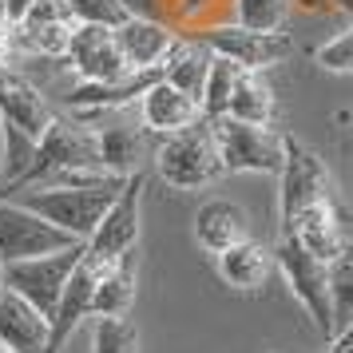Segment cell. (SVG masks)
Returning <instances> with one entry per match:
<instances>
[{
  "label": "cell",
  "instance_id": "4316f807",
  "mask_svg": "<svg viewBox=\"0 0 353 353\" xmlns=\"http://www.w3.org/2000/svg\"><path fill=\"white\" fill-rule=\"evenodd\" d=\"M230 8H234V24H242V28L282 32L294 12V0H230Z\"/></svg>",
  "mask_w": 353,
  "mask_h": 353
},
{
  "label": "cell",
  "instance_id": "7a4b0ae2",
  "mask_svg": "<svg viewBox=\"0 0 353 353\" xmlns=\"http://www.w3.org/2000/svg\"><path fill=\"white\" fill-rule=\"evenodd\" d=\"M64 171H99V143H96V131H88L83 123H68V119L56 115L48 131L40 135V143H36L28 171L12 187H4L0 199H8L12 191H24V187H36V183H48V179L64 175Z\"/></svg>",
  "mask_w": 353,
  "mask_h": 353
},
{
  "label": "cell",
  "instance_id": "cb8c5ba5",
  "mask_svg": "<svg viewBox=\"0 0 353 353\" xmlns=\"http://www.w3.org/2000/svg\"><path fill=\"white\" fill-rule=\"evenodd\" d=\"M325 286H330V337L341 334L353 321V242H345L330 262H325Z\"/></svg>",
  "mask_w": 353,
  "mask_h": 353
},
{
  "label": "cell",
  "instance_id": "8992f818",
  "mask_svg": "<svg viewBox=\"0 0 353 353\" xmlns=\"http://www.w3.org/2000/svg\"><path fill=\"white\" fill-rule=\"evenodd\" d=\"M214 131V147H219V159L223 171H262V175H278L282 167V135L270 128H254V123H242L230 115L207 119Z\"/></svg>",
  "mask_w": 353,
  "mask_h": 353
},
{
  "label": "cell",
  "instance_id": "30bf717a",
  "mask_svg": "<svg viewBox=\"0 0 353 353\" xmlns=\"http://www.w3.org/2000/svg\"><path fill=\"white\" fill-rule=\"evenodd\" d=\"M72 242H76L72 234L52 226L48 219H40L36 210L20 207L17 199H0V262L52 254V250H64Z\"/></svg>",
  "mask_w": 353,
  "mask_h": 353
},
{
  "label": "cell",
  "instance_id": "f1b7e54d",
  "mask_svg": "<svg viewBox=\"0 0 353 353\" xmlns=\"http://www.w3.org/2000/svg\"><path fill=\"white\" fill-rule=\"evenodd\" d=\"M64 4L76 24H96V28H119L131 17L123 0H64Z\"/></svg>",
  "mask_w": 353,
  "mask_h": 353
},
{
  "label": "cell",
  "instance_id": "277c9868",
  "mask_svg": "<svg viewBox=\"0 0 353 353\" xmlns=\"http://www.w3.org/2000/svg\"><path fill=\"white\" fill-rule=\"evenodd\" d=\"M321 199H334L325 163H321L305 143L282 139V167H278V230L286 234L290 223H294L310 203H321Z\"/></svg>",
  "mask_w": 353,
  "mask_h": 353
},
{
  "label": "cell",
  "instance_id": "2e32d148",
  "mask_svg": "<svg viewBox=\"0 0 353 353\" xmlns=\"http://www.w3.org/2000/svg\"><path fill=\"white\" fill-rule=\"evenodd\" d=\"M115 32V44L123 52V60H128L131 72H147V68H159L163 56L171 52L175 44V28H167L159 20H143V17H128Z\"/></svg>",
  "mask_w": 353,
  "mask_h": 353
},
{
  "label": "cell",
  "instance_id": "52a82bcc",
  "mask_svg": "<svg viewBox=\"0 0 353 353\" xmlns=\"http://www.w3.org/2000/svg\"><path fill=\"white\" fill-rule=\"evenodd\" d=\"M143 183H147L143 171L123 175L115 199L108 203V210L99 214L92 239L83 242V246H88V254L115 262V258H123V254L135 250V242H139V203H143Z\"/></svg>",
  "mask_w": 353,
  "mask_h": 353
},
{
  "label": "cell",
  "instance_id": "7402d4cb",
  "mask_svg": "<svg viewBox=\"0 0 353 353\" xmlns=\"http://www.w3.org/2000/svg\"><path fill=\"white\" fill-rule=\"evenodd\" d=\"M131 305H135V266L131 254H123L99 274L92 294V318H128Z\"/></svg>",
  "mask_w": 353,
  "mask_h": 353
},
{
  "label": "cell",
  "instance_id": "5b68a950",
  "mask_svg": "<svg viewBox=\"0 0 353 353\" xmlns=\"http://www.w3.org/2000/svg\"><path fill=\"white\" fill-rule=\"evenodd\" d=\"M80 258H83V242H72V246L52 250V254L20 258V262H0V282L48 318L56 298H60V290H64V282H68V274L76 270Z\"/></svg>",
  "mask_w": 353,
  "mask_h": 353
},
{
  "label": "cell",
  "instance_id": "7c38bea8",
  "mask_svg": "<svg viewBox=\"0 0 353 353\" xmlns=\"http://www.w3.org/2000/svg\"><path fill=\"white\" fill-rule=\"evenodd\" d=\"M64 60H72L76 76L83 83H103V80H119L128 76L131 68L123 60V52L115 44L112 28H96V24H76L72 40H68Z\"/></svg>",
  "mask_w": 353,
  "mask_h": 353
},
{
  "label": "cell",
  "instance_id": "4fadbf2b",
  "mask_svg": "<svg viewBox=\"0 0 353 353\" xmlns=\"http://www.w3.org/2000/svg\"><path fill=\"white\" fill-rule=\"evenodd\" d=\"M56 119L52 103L40 96V88L28 83L17 72H4V83H0V123L4 128L24 131L28 139L40 143V135L48 131V123Z\"/></svg>",
  "mask_w": 353,
  "mask_h": 353
},
{
  "label": "cell",
  "instance_id": "9a60e30c",
  "mask_svg": "<svg viewBox=\"0 0 353 353\" xmlns=\"http://www.w3.org/2000/svg\"><path fill=\"white\" fill-rule=\"evenodd\" d=\"M139 112H143L147 131H155V135H175V131L191 128V123L203 119L199 99L187 96V92H179L175 83H167L163 76L139 96Z\"/></svg>",
  "mask_w": 353,
  "mask_h": 353
},
{
  "label": "cell",
  "instance_id": "9c48e42d",
  "mask_svg": "<svg viewBox=\"0 0 353 353\" xmlns=\"http://www.w3.org/2000/svg\"><path fill=\"white\" fill-rule=\"evenodd\" d=\"M199 40L214 56H226V60H234L246 72H266V68L282 64L290 52H294V40L286 32H254V28H242L234 20L199 32Z\"/></svg>",
  "mask_w": 353,
  "mask_h": 353
},
{
  "label": "cell",
  "instance_id": "3957f363",
  "mask_svg": "<svg viewBox=\"0 0 353 353\" xmlns=\"http://www.w3.org/2000/svg\"><path fill=\"white\" fill-rule=\"evenodd\" d=\"M155 171L175 191H199V187H210L214 179H223L226 171L207 119H199L175 135H163L159 151H155Z\"/></svg>",
  "mask_w": 353,
  "mask_h": 353
},
{
  "label": "cell",
  "instance_id": "8fae6325",
  "mask_svg": "<svg viewBox=\"0 0 353 353\" xmlns=\"http://www.w3.org/2000/svg\"><path fill=\"white\" fill-rule=\"evenodd\" d=\"M108 266H112L108 258L88 254V246H83V258L76 262V270L68 274L64 290H60V298H56V305H52V314H48V353H60L64 341L72 337V330L83 318H92V294H96L99 274L108 270Z\"/></svg>",
  "mask_w": 353,
  "mask_h": 353
},
{
  "label": "cell",
  "instance_id": "d4e9b609",
  "mask_svg": "<svg viewBox=\"0 0 353 353\" xmlns=\"http://www.w3.org/2000/svg\"><path fill=\"white\" fill-rule=\"evenodd\" d=\"M96 143H99V171H108L115 179L139 171L143 135L135 128H103V131H96Z\"/></svg>",
  "mask_w": 353,
  "mask_h": 353
},
{
  "label": "cell",
  "instance_id": "f546056e",
  "mask_svg": "<svg viewBox=\"0 0 353 353\" xmlns=\"http://www.w3.org/2000/svg\"><path fill=\"white\" fill-rule=\"evenodd\" d=\"M321 72H337V76H353V28L337 32L334 40H325L318 52H314Z\"/></svg>",
  "mask_w": 353,
  "mask_h": 353
},
{
  "label": "cell",
  "instance_id": "d6a6232c",
  "mask_svg": "<svg viewBox=\"0 0 353 353\" xmlns=\"http://www.w3.org/2000/svg\"><path fill=\"white\" fill-rule=\"evenodd\" d=\"M330 341H337V345H353V321L345 325V330H341V334H334V337H330Z\"/></svg>",
  "mask_w": 353,
  "mask_h": 353
},
{
  "label": "cell",
  "instance_id": "6da1fadb",
  "mask_svg": "<svg viewBox=\"0 0 353 353\" xmlns=\"http://www.w3.org/2000/svg\"><path fill=\"white\" fill-rule=\"evenodd\" d=\"M123 179H103V183H60V187H24L12 191L8 199H17L20 207L36 210L40 219H48L52 226H60L64 234L76 242H88L96 230L99 214L108 210Z\"/></svg>",
  "mask_w": 353,
  "mask_h": 353
},
{
  "label": "cell",
  "instance_id": "ac0fdd59",
  "mask_svg": "<svg viewBox=\"0 0 353 353\" xmlns=\"http://www.w3.org/2000/svg\"><path fill=\"white\" fill-rule=\"evenodd\" d=\"M286 234H294V239L302 242L305 250L314 258H321V262H330V258L345 246V226H341V214H337V203L334 199H321V203H310V207L290 223Z\"/></svg>",
  "mask_w": 353,
  "mask_h": 353
},
{
  "label": "cell",
  "instance_id": "e0dca14e",
  "mask_svg": "<svg viewBox=\"0 0 353 353\" xmlns=\"http://www.w3.org/2000/svg\"><path fill=\"white\" fill-rule=\"evenodd\" d=\"M194 239L203 250L219 254L226 246L250 239V214L234 199H207L194 214Z\"/></svg>",
  "mask_w": 353,
  "mask_h": 353
},
{
  "label": "cell",
  "instance_id": "d590c367",
  "mask_svg": "<svg viewBox=\"0 0 353 353\" xmlns=\"http://www.w3.org/2000/svg\"><path fill=\"white\" fill-rule=\"evenodd\" d=\"M330 353H353V345H337V341H334V345H330Z\"/></svg>",
  "mask_w": 353,
  "mask_h": 353
},
{
  "label": "cell",
  "instance_id": "44dd1931",
  "mask_svg": "<svg viewBox=\"0 0 353 353\" xmlns=\"http://www.w3.org/2000/svg\"><path fill=\"white\" fill-rule=\"evenodd\" d=\"M210 60H214V52L199 36H175L171 52L163 56V64H159V76L167 83H175L179 92H187V96L199 99L203 96V83H207Z\"/></svg>",
  "mask_w": 353,
  "mask_h": 353
},
{
  "label": "cell",
  "instance_id": "1f68e13d",
  "mask_svg": "<svg viewBox=\"0 0 353 353\" xmlns=\"http://www.w3.org/2000/svg\"><path fill=\"white\" fill-rule=\"evenodd\" d=\"M294 8L305 17H321V12H334V0H294Z\"/></svg>",
  "mask_w": 353,
  "mask_h": 353
},
{
  "label": "cell",
  "instance_id": "4dcf8cb0",
  "mask_svg": "<svg viewBox=\"0 0 353 353\" xmlns=\"http://www.w3.org/2000/svg\"><path fill=\"white\" fill-rule=\"evenodd\" d=\"M28 8H32V0H0V12H4L8 28H17L20 20L28 17Z\"/></svg>",
  "mask_w": 353,
  "mask_h": 353
},
{
  "label": "cell",
  "instance_id": "74e56055",
  "mask_svg": "<svg viewBox=\"0 0 353 353\" xmlns=\"http://www.w3.org/2000/svg\"><path fill=\"white\" fill-rule=\"evenodd\" d=\"M0 353H12V350H4V345H0Z\"/></svg>",
  "mask_w": 353,
  "mask_h": 353
},
{
  "label": "cell",
  "instance_id": "e575fe53",
  "mask_svg": "<svg viewBox=\"0 0 353 353\" xmlns=\"http://www.w3.org/2000/svg\"><path fill=\"white\" fill-rule=\"evenodd\" d=\"M0 179H4V128H0Z\"/></svg>",
  "mask_w": 353,
  "mask_h": 353
},
{
  "label": "cell",
  "instance_id": "836d02e7",
  "mask_svg": "<svg viewBox=\"0 0 353 353\" xmlns=\"http://www.w3.org/2000/svg\"><path fill=\"white\" fill-rule=\"evenodd\" d=\"M337 12H345V17H353V0H334Z\"/></svg>",
  "mask_w": 353,
  "mask_h": 353
},
{
  "label": "cell",
  "instance_id": "ffe728a7",
  "mask_svg": "<svg viewBox=\"0 0 353 353\" xmlns=\"http://www.w3.org/2000/svg\"><path fill=\"white\" fill-rule=\"evenodd\" d=\"M159 80V68H147V72H128L119 80H103V83H76L68 92V108L72 112H103V108H123L135 96H143L151 83Z\"/></svg>",
  "mask_w": 353,
  "mask_h": 353
},
{
  "label": "cell",
  "instance_id": "603a6c76",
  "mask_svg": "<svg viewBox=\"0 0 353 353\" xmlns=\"http://www.w3.org/2000/svg\"><path fill=\"white\" fill-rule=\"evenodd\" d=\"M274 112H278V99H274V88L262 80V72H242L234 83V96L226 103V115L254 123V128H270Z\"/></svg>",
  "mask_w": 353,
  "mask_h": 353
},
{
  "label": "cell",
  "instance_id": "ba28073f",
  "mask_svg": "<svg viewBox=\"0 0 353 353\" xmlns=\"http://www.w3.org/2000/svg\"><path fill=\"white\" fill-rule=\"evenodd\" d=\"M274 266L282 270L290 294H294V298L305 305V314L314 318V325H318L321 334L330 337V325H334V318H330L325 262L310 254V250H305V246L294 239V234H282V239H278V246H274Z\"/></svg>",
  "mask_w": 353,
  "mask_h": 353
},
{
  "label": "cell",
  "instance_id": "d6986e66",
  "mask_svg": "<svg viewBox=\"0 0 353 353\" xmlns=\"http://www.w3.org/2000/svg\"><path fill=\"white\" fill-rule=\"evenodd\" d=\"M214 270L230 290H242V294H254V290L266 286V278L274 270V250H266L262 242L246 239V242H234L214 254Z\"/></svg>",
  "mask_w": 353,
  "mask_h": 353
},
{
  "label": "cell",
  "instance_id": "8d00e7d4",
  "mask_svg": "<svg viewBox=\"0 0 353 353\" xmlns=\"http://www.w3.org/2000/svg\"><path fill=\"white\" fill-rule=\"evenodd\" d=\"M4 72H8V68H4V64H0V83H4Z\"/></svg>",
  "mask_w": 353,
  "mask_h": 353
},
{
  "label": "cell",
  "instance_id": "5bb4252c",
  "mask_svg": "<svg viewBox=\"0 0 353 353\" xmlns=\"http://www.w3.org/2000/svg\"><path fill=\"white\" fill-rule=\"evenodd\" d=\"M0 345L12 353H48V318L0 282Z\"/></svg>",
  "mask_w": 353,
  "mask_h": 353
},
{
  "label": "cell",
  "instance_id": "484cf974",
  "mask_svg": "<svg viewBox=\"0 0 353 353\" xmlns=\"http://www.w3.org/2000/svg\"><path fill=\"white\" fill-rule=\"evenodd\" d=\"M246 68H239L234 60L226 56H214L210 60V72H207V83H203V96H199V108H203V119H219L226 115V103L234 96V83Z\"/></svg>",
  "mask_w": 353,
  "mask_h": 353
},
{
  "label": "cell",
  "instance_id": "83f0119b",
  "mask_svg": "<svg viewBox=\"0 0 353 353\" xmlns=\"http://www.w3.org/2000/svg\"><path fill=\"white\" fill-rule=\"evenodd\" d=\"M92 353H139V334L128 318H96Z\"/></svg>",
  "mask_w": 353,
  "mask_h": 353
}]
</instances>
